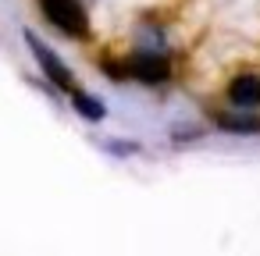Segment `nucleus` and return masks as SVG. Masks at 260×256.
Instances as JSON below:
<instances>
[{
    "label": "nucleus",
    "instance_id": "f257e3e1",
    "mask_svg": "<svg viewBox=\"0 0 260 256\" xmlns=\"http://www.w3.org/2000/svg\"><path fill=\"white\" fill-rule=\"evenodd\" d=\"M118 79H136L146 86H160L171 79V61L157 50H136L125 57V64H118Z\"/></svg>",
    "mask_w": 260,
    "mask_h": 256
},
{
    "label": "nucleus",
    "instance_id": "f03ea898",
    "mask_svg": "<svg viewBox=\"0 0 260 256\" xmlns=\"http://www.w3.org/2000/svg\"><path fill=\"white\" fill-rule=\"evenodd\" d=\"M40 11L64 36H75L79 40V36L89 32V18H86V11H82L79 0H40Z\"/></svg>",
    "mask_w": 260,
    "mask_h": 256
},
{
    "label": "nucleus",
    "instance_id": "7ed1b4c3",
    "mask_svg": "<svg viewBox=\"0 0 260 256\" xmlns=\"http://www.w3.org/2000/svg\"><path fill=\"white\" fill-rule=\"evenodd\" d=\"M25 43H29V50L36 54V64L43 68V75L57 86V89H64V93H72V89H79V82H75V75L68 71V64L40 40V36H32V32H25Z\"/></svg>",
    "mask_w": 260,
    "mask_h": 256
},
{
    "label": "nucleus",
    "instance_id": "20e7f679",
    "mask_svg": "<svg viewBox=\"0 0 260 256\" xmlns=\"http://www.w3.org/2000/svg\"><path fill=\"white\" fill-rule=\"evenodd\" d=\"M228 103L239 107V111H253L260 107V75H235L228 82Z\"/></svg>",
    "mask_w": 260,
    "mask_h": 256
},
{
    "label": "nucleus",
    "instance_id": "39448f33",
    "mask_svg": "<svg viewBox=\"0 0 260 256\" xmlns=\"http://www.w3.org/2000/svg\"><path fill=\"white\" fill-rule=\"evenodd\" d=\"M214 125L221 132L232 135H260V118L256 114H228V111H214Z\"/></svg>",
    "mask_w": 260,
    "mask_h": 256
},
{
    "label": "nucleus",
    "instance_id": "423d86ee",
    "mask_svg": "<svg viewBox=\"0 0 260 256\" xmlns=\"http://www.w3.org/2000/svg\"><path fill=\"white\" fill-rule=\"evenodd\" d=\"M72 103H75V111H79L86 121H104V118H107V107H104L96 96L82 93V89H72Z\"/></svg>",
    "mask_w": 260,
    "mask_h": 256
}]
</instances>
